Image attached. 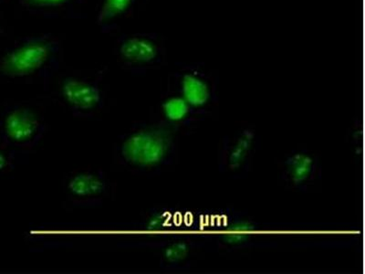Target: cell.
<instances>
[{
    "label": "cell",
    "mask_w": 365,
    "mask_h": 274,
    "mask_svg": "<svg viewBox=\"0 0 365 274\" xmlns=\"http://www.w3.org/2000/svg\"><path fill=\"white\" fill-rule=\"evenodd\" d=\"M175 139L165 127H145L130 133L123 140L119 155L123 163L136 168H161L173 161Z\"/></svg>",
    "instance_id": "1"
},
{
    "label": "cell",
    "mask_w": 365,
    "mask_h": 274,
    "mask_svg": "<svg viewBox=\"0 0 365 274\" xmlns=\"http://www.w3.org/2000/svg\"><path fill=\"white\" fill-rule=\"evenodd\" d=\"M178 91L192 108L202 114L217 103V81L204 64L192 65L179 73Z\"/></svg>",
    "instance_id": "2"
},
{
    "label": "cell",
    "mask_w": 365,
    "mask_h": 274,
    "mask_svg": "<svg viewBox=\"0 0 365 274\" xmlns=\"http://www.w3.org/2000/svg\"><path fill=\"white\" fill-rule=\"evenodd\" d=\"M43 132L41 117L25 107L6 111L0 121V135L6 145L19 148L34 146Z\"/></svg>",
    "instance_id": "3"
},
{
    "label": "cell",
    "mask_w": 365,
    "mask_h": 274,
    "mask_svg": "<svg viewBox=\"0 0 365 274\" xmlns=\"http://www.w3.org/2000/svg\"><path fill=\"white\" fill-rule=\"evenodd\" d=\"M257 136L255 130L245 128L227 136L221 143L218 165L227 174H240L247 171L256 154Z\"/></svg>",
    "instance_id": "4"
},
{
    "label": "cell",
    "mask_w": 365,
    "mask_h": 274,
    "mask_svg": "<svg viewBox=\"0 0 365 274\" xmlns=\"http://www.w3.org/2000/svg\"><path fill=\"white\" fill-rule=\"evenodd\" d=\"M50 54V49L41 42L22 45L1 59L0 73L11 78L29 76L47 63Z\"/></svg>",
    "instance_id": "5"
},
{
    "label": "cell",
    "mask_w": 365,
    "mask_h": 274,
    "mask_svg": "<svg viewBox=\"0 0 365 274\" xmlns=\"http://www.w3.org/2000/svg\"><path fill=\"white\" fill-rule=\"evenodd\" d=\"M322 168L317 156L301 150L287 156L280 165V178L287 187L305 191L321 176Z\"/></svg>",
    "instance_id": "6"
},
{
    "label": "cell",
    "mask_w": 365,
    "mask_h": 274,
    "mask_svg": "<svg viewBox=\"0 0 365 274\" xmlns=\"http://www.w3.org/2000/svg\"><path fill=\"white\" fill-rule=\"evenodd\" d=\"M64 99L71 108L88 113L96 110L102 103V93L99 87L89 81L68 78L63 86Z\"/></svg>",
    "instance_id": "7"
},
{
    "label": "cell",
    "mask_w": 365,
    "mask_h": 274,
    "mask_svg": "<svg viewBox=\"0 0 365 274\" xmlns=\"http://www.w3.org/2000/svg\"><path fill=\"white\" fill-rule=\"evenodd\" d=\"M107 181L100 173L84 171L73 176L67 182V191L74 200L90 202L103 198L107 192Z\"/></svg>",
    "instance_id": "8"
},
{
    "label": "cell",
    "mask_w": 365,
    "mask_h": 274,
    "mask_svg": "<svg viewBox=\"0 0 365 274\" xmlns=\"http://www.w3.org/2000/svg\"><path fill=\"white\" fill-rule=\"evenodd\" d=\"M161 51L158 42L141 37L126 39L120 48L122 57L133 64H151L158 60Z\"/></svg>",
    "instance_id": "9"
},
{
    "label": "cell",
    "mask_w": 365,
    "mask_h": 274,
    "mask_svg": "<svg viewBox=\"0 0 365 274\" xmlns=\"http://www.w3.org/2000/svg\"><path fill=\"white\" fill-rule=\"evenodd\" d=\"M161 113L166 122L174 126L190 123L197 114H201L192 108L180 94L165 99L161 104Z\"/></svg>",
    "instance_id": "10"
},
{
    "label": "cell",
    "mask_w": 365,
    "mask_h": 274,
    "mask_svg": "<svg viewBox=\"0 0 365 274\" xmlns=\"http://www.w3.org/2000/svg\"><path fill=\"white\" fill-rule=\"evenodd\" d=\"M190 253V246L185 241L171 243L163 253V260L168 265L175 266L184 263Z\"/></svg>",
    "instance_id": "11"
},
{
    "label": "cell",
    "mask_w": 365,
    "mask_h": 274,
    "mask_svg": "<svg viewBox=\"0 0 365 274\" xmlns=\"http://www.w3.org/2000/svg\"><path fill=\"white\" fill-rule=\"evenodd\" d=\"M133 0H103L99 13V21L104 23L118 17L129 8Z\"/></svg>",
    "instance_id": "12"
},
{
    "label": "cell",
    "mask_w": 365,
    "mask_h": 274,
    "mask_svg": "<svg viewBox=\"0 0 365 274\" xmlns=\"http://www.w3.org/2000/svg\"><path fill=\"white\" fill-rule=\"evenodd\" d=\"M12 156L9 152L0 146V173L8 171L11 168Z\"/></svg>",
    "instance_id": "13"
},
{
    "label": "cell",
    "mask_w": 365,
    "mask_h": 274,
    "mask_svg": "<svg viewBox=\"0 0 365 274\" xmlns=\"http://www.w3.org/2000/svg\"><path fill=\"white\" fill-rule=\"evenodd\" d=\"M31 4L41 6H53L64 4L68 0H29Z\"/></svg>",
    "instance_id": "14"
}]
</instances>
